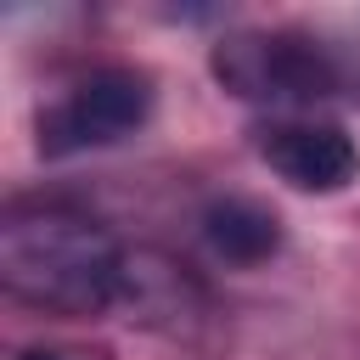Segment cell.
Returning a JSON list of instances; mask_svg holds the SVG:
<instances>
[{
	"mask_svg": "<svg viewBox=\"0 0 360 360\" xmlns=\"http://www.w3.org/2000/svg\"><path fill=\"white\" fill-rule=\"evenodd\" d=\"M22 360H56V354H22Z\"/></svg>",
	"mask_w": 360,
	"mask_h": 360,
	"instance_id": "8992f818",
	"label": "cell"
},
{
	"mask_svg": "<svg viewBox=\"0 0 360 360\" xmlns=\"http://www.w3.org/2000/svg\"><path fill=\"white\" fill-rule=\"evenodd\" d=\"M214 73L248 101H315L332 90V62L298 34H236L214 51Z\"/></svg>",
	"mask_w": 360,
	"mask_h": 360,
	"instance_id": "7a4b0ae2",
	"label": "cell"
},
{
	"mask_svg": "<svg viewBox=\"0 0 360 360\" xmlns=\"http://www.w3.org/2000/svg\"><path fill=\"white\" fill-rule=\"evenodd\" d=\"M146 101H152V90H146L141 73H124V68L90 73L84 84H73V90L39 118V146H45V152L112 146V141H124L129 129H141Z\"/></svg>",
	"mask_w": 360,
	"mask_h": 360,
	"instance_id": "3957f363",
	"label": "cell"
},
{
	"mask_svg": "<svg viewBox=\"0 0 360 360\" xmlns=\"http://www.w3.org/2000/svg\"><path fill=\"white\" fill-rule=\"evenodd\" d=\"M208 242H214L225 259L253 264V259H264V253L276 248V219H270L259 202L231 197V202H214V208H208Z\"/></svg>",
	"mask_w": 360,
	"mask_h": 360,
	"instance_id": "5b68a950",
	"label": "cell"
},
{
	"mask_svg": "<svg viewBox=\"0 0 360 360\" xmlns=\"http://www.w3.org/2000/svg\"><path fill=\"white\" fill-rule=\"evenodd\" d=\"M259 152L298 191H343L360 169V152L338 124H270L259 129Z\"/></svg>",
	"mask_w": 360,
	"mask_h": 360,
	"instance_id": "277c9868",
	"label": "cell"
},
{
	"mask_svg": "<svg viewBox=\"0 0 360 360\" xmlns=\"http://www.w3.org/2000/svg\"><path fill=\"white\" fill-rule=\"evenodd\" d=\"M0 281L22 304L90 315L118 287V248L96 219L56 202H28L0 225Z\"/></svg>",
	"mask_w": 360,
	"mask_h": 360,
	"instance_id": "6da1fadb",
	"label": "cell"
}]
</instances>
